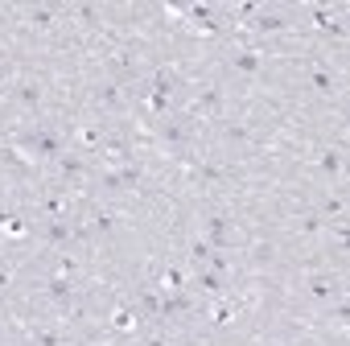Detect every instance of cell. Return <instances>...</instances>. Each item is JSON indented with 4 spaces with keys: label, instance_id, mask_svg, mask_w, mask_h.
<instances>
[{
    "label": "cell",
    "instance_id": "cell-11",
    "mask_svg": "<svg viewBox=\"0 0 350 346\" xmlns=\"http://www.w3.org/2000/svg\"><path fill=\"white\" fill-rule=\"evenodd\" d=\"M247 25H252L256 34H284V29H288V21H284L280 13H268V9H260L256 21H247Z\"/></svg>",
    "mask_w": 350,
    "mask_h": 346
},
{
    "label": "cell",
    "instance_id": "cell-22",
    "mask_svg": "<svg viewBox=\"0 0 350 346\" xmlns=\"http://www.w3.org/2000/svg\"><path fill=\"white\" fill-rule=\"evenodd\" d=\"M136 321H140V313H136L132 305H120V309L111 313V325H116V330H124V334H128V330H136Z\"/></svg>",
    "mask_w": 350,
    "mask_h": 346
},
{
    "label": "cell",
    "instance_id": "cell-34",
    "mask_svg": "<svg viewBox=\"0 0 350 346\" xmlns=\"http://www.w3.org/2000/svg\"><path fill=\"white\" fill-rule=\"evenodd\" d=\"M0 91H5V87H0Z\"/></svg>",
    "mask_w": 350,
    "mask_h": 346
},
{
    "label": "cell",
    "instance_id": "cell-7",
    "mask_svg": "<svg viewBox=\"0 0 350 346\" xmlns=\"http://www.w3.org/2000/svg\"><path fill=\"white\" fill-rule=\"evenodd\" d=\"M13 95H17V103H21L25 111H38V107H42V99H46L42 83H33V79H21V83H13Z\"/></svg>",
    "mask_w": 350,
    "mask_h": 346
},
{
    "label": "cell",
    "instance_id": "cell-33",
    "mask_svg": "<svg viewBox=\"0 0 350 346\" xmlns=\"http://www.w3.org/2000/svg\"><path fill=\"white\" fill-rule=\"evenodd\" d=\"M5 284H9V272H5V268H0V289H5Z\"/></svg>",
    "mask_w": 350,
    "mask_h": 346
},
{
    "label": "cell",
    "instance_id": "cell-23",
    "mask_svg": "<svg viewBox=\"0 0 350 346\" xmlns=\"http://www.w3.org/2000/svg\"><path fill=\"white\" fill-rule=\"evenodd\" d=\"M58 17H62V13H58V9H46V5H42V9H29V21H33L38 29H54Z\"/></svg>",
    "mask_w": 350,
    "mask_h": 346
},
{
    "label": "cell",
    "instance_id": "cell-8",
    "mask_svg": "<svg viewBox=\"0 0 350 346\" xmlns=\"http://www.w3.org/2000/svg\"><path fill=\"white\" fill-rule=\"evenodd\" d=\"M194 289H202V293H211V297H227L231 289H227V276H219V272H211V268H194V280H190Z\"/></svg>",
    "mask_w": 350,
    "mask_h": 346
},
{
    "label": "cell",
    "instance_id": "cell-30",
    "mask_svg": "<svg viewBox=\"0 0 350 346\" xmlns=\"http://www.w3.org/2000/svg\"><path fill=\"white\" fill-rule=\"evenodd\" d=\"M0 152H5V161L13 165V169H29V157L17 148V144H9V148H0Z\"/></svg>",
    "mask_w": 350,
    "mask_h": 346
},
{
    "label": "cell",
    "instance_id": "cell-5",
    "mask_svg": "<svg viewBox=\"0 0 350 346\" xmlns=\"http://www.w3.org/2000/svg\"><path fill=\"white\" fill-rule=\"evenodd\" d=\"M178 17H190V25L194 29H202V34H219V21H215V9L211 5H190V9H173Z\"/></svg>",
    "mask_w": 350,
    "mask_h": 346
},
{
    "label": "cell",
    "instance_id": "cell-16",
    "mask_svg": "<svg viewBox=\"0 0 350 346\" xmlns=\"http://www.w3.org/2000/svg\"><path fill=\"white\" fill-rule=\"evenodd\" d=\"M95 103H99V107H107V111L124 107V91H120V83H103V87L95 91Z\"/></svg>",
    "mask_w": 350,
    "mask_h": 346
},
{
    "label": "cell",
    "instance_id": "cell-3",
    "mask_svg": "<svg viewBox=\"0 0 350 346\" xmlns=\"http://www.w3.org/2000/svg\"><path fill=\"white\" fill-rule=\"evenodd\" d=\"M46 297H50L54 305H70V301L79 297V280H70V276L54 272V276L46 280Z\"/></svg>",
    "mask_w": 350,
    "mask_h": 346
},
{
    "label": "cell",
    "instance_id": "cell-29",
    "mask_svg": "<svg viewBox=\"0 0 350 346\" xmlns=\"http://www.w3.org/2000/svg\"><path fill=\"white\" fill-rule=\"evenodd\" d=\"M194 178H198L202 186H211V182H219V178H223V169H219V165H206V161H202V165L194 169Z\"/></svg>",
    "mask_w": 350,
    "mask_h": 346
},
{
    "label": "cell",
    "instance_id": "cell-9",
    "mask_svg": "<svg viewBox=\"0 0 350 346\" xmlns=\"http://www.w3.org/2000/svg\"><path fill=\"white\" fill-rule=\"evenodd\" d=\"M219 111H223V91H219V87H206V91H198V99H194L190 116H219Z\"/></svg>",
    "mask_w": 350,
    "mask_h": 346
},
{
    "label": "cell",
    "instance_id": "cell-2",
    "mask_svg": "<svg viewBox=\"0 0 350 346\" xmlns=\"http://www.w3.org/2000/svg\"><path fill=\"white\" fill-rule=\"evenodd\" d=\"M173 83H178V79H173V70H157L152 75V91H148V111L152 116H169V99H173Z\"/></svg>",
    "mask_w": 350,
    "mask_h": 346
},
{
    "label": "cell",
    "instance_id": "cell-28",
    "mask_svg": "<svg viewBox=\"0 0 350 346\" xmlns=\"http://www.w3.org/2000/svg\"><path fill=\"white\" fill-rule=\"evenodd\" d=\"M79 144L83 148H103V132L95 124H87V128H79Z\"/></svg>",
    "mask_w": 350,
    "mask_h": 346
},
{
    "label": "cell",
    "instance_id": "cell-14",
    "mask_svg": "<svg viewBox=\"0 0 350 346\" xmlns=\"http://www.w3.org/2000/svg\"><path fill=\"white\" fill-rule=\"evenodd\" d=\"M309 87H313L317 95H338V79H334L325 66H313V70H309Z\"/></svg>",
    "mask_w": 350,
    "mask_h": 346
},
{
    "label": "cell",
    "instance_id": "cell-24",
    "mask_svg": "<svg viewBox=\"0 0 350 346\" xmlns=\"http://www.w3.org/2000/svg\"><path fill=\"white\" fill-rule=\"evenodd\" d=\"M91 231L95 235H111L116 231V215L111 211H91Z\"/></svg>",
    "mask_w": 350,
    "mask_h": 346
},
{
    "label": "cell",
    "instance_id": "cell-1",
    "mask_svg": "<svg viewBox=\"0 0 350 346\" xmlns=\"http://www.w3.org/2000/svg\"><path fill=\"white\" fill-rule=\"evenodd\" d=\"M21 152H33L38 161H62V157H66V140H62L54 128H33V132L21 140Z\"/></svg>",
    "mask_w": 350,
    "mask_h": 346
},
{
    "label": "cell",
    "instance_id": "cell-27",
    "mask_svg": "<svg viewBox=\"0 0 350 346\" xmlns=\"http://www.w3.org/2000/svg\"><path fill=\"white\" fill-rule=\"evenodd\" d=\"M325 227H329V223H325L321 215H301V223H297V231H301V235H321Z\"/></svg>",
    "mask_w": 350,
    "mask_h": 346
},
{
    "label": "cell",
    "instance_id": "cell-31",
    "mask_svg": "<svg viewBox=\"0 0 350 346\" xmlns=\"http://www.w3.org/2000/svg\"><path fill=\"white\" fill-rule=\"evenodd\" d=\"M33 346H62V338L50 330H33Z\"/></svg>",
    "mask_w": 350,
    "mask_h": 346
},
{
    "label": "cell",
    "instance_id": "cell-10",
    "mask_svg": "<svg viewBox=\"0 0 350 346\" xmlns=\"http://www.w3.org/2000/svg\"><path fill=\"white\" fill-rule=\"evenodd\" d=\"M182 313H190V297L186 293H161V317L169 321V317H182Z\"/></svg>",
    "mask_w": 350,
    "mask_h": 346
},
{
    "label": "cell",
    "instance_id": "cell-25",
    "mask_svg": "<svg viewBox=\"0 0 350 346\" xmlns=\"http://www.w3.org/2000/svg\"><path fill=\"white\" fill-rule=\"evenodd\" d=\"M211 256H215V248H211L206 239H194V243H190V264H194V268H206Z\"/></svg>",
    "mask_w": 350,
    "mask_h": 346
},
{
    "label": "cell",
    "instance_id": "cell-21",
    "mask_svg": "<svg viewBox=\"0 0 350 346\" xmlns=\"http://www.w3.org/2000/svg\"><path fill=\"white\" fill-rule=\"evenodd\" d=\"M223 136H227V144H247L252 140V128L243 120H231V124H223Z\"/></svg>",
    "mask_w": 350,
    "mask_h": 346
},
{
    "label": "cell",
    "instance_id": "cell-18",
    "mask_svg": "<svg viewBox=\"0 0 350 346\" xmlns=\"http://www.w3.org/2000/svg\"><path fill=\"white\" fill-rule=\"evenodd\" d=\"M46 239L58 243V248H66L70 243V219H46Z\"/></svg>",
    "mask_w": 350,
    "mask_h": 346
},
{
    "label": "cell",
    "instance_id": "cell-20",
    "mask_svg": "<svg viewBox=\"0 0 350 346\" xmlns=\"http://www.w3.org/2000/svg\"><path fill=\"white\" fill-rule=\"evenodd\" d=\"M58 169H62V178H66V182H83V173H87V165H83L79 152H66V157L58 161Z\"/></svg>",
    "mask_w": 350,
    "mask_h": 346
},
{
    "label": "cell",
    "instance_id": "cell-17",
    "mask_svg": "<svg viewBox=\"0 0 350 346\" xmlns=\"http://www.w3.org/2000/svg\"><path fill=\"white\" fill-rule=\"evenodd\" d=\"M116 178H120V190H136V186L144 182V169H140L136 161H128V165L116 169Z\"/></svg>",
    "mask_w": 350,
    "mask_h": 346
},
{
    "label": "cell",
    "instance_id": "cell-26",
    "mask_svg": "<svg viewBox=\"0 0 350 346\" xmlns=\"http://www.w3.org/2000/svg\"><path fill=\"white\" fill-rule=\"evenodd\" d=\"M161 136H165L169 144H186V124H178V120H165V124H161Z\"/></svg>",
    "mask_w": 350,
    "mask_h": 346
},
{
    "label": "cell",
    "instance_id": "cell-15",
    "mask_svg": "<svg viewBox=\"0 0 350 346\" xmlns=\"http://www.w3.org/2000/svg\"><path fill=\"white\" fill-rule=\"evenodd\" d=\"M305 289H309V297H317V301H334V293H338V284H334V276H309L305 280Z\"/></svg>",
    "mask_w": 350,
    "mask_h": 346
},
{
    "label": "cell",
    "instance_id": "cell-19",
    "mask_svg": "<svg viewBox=\"0 0 350 346\" xmlns=\"http://www.w3.org/2000/svg\"><path fill=\"white\" fill-rule=\"evenodd\" d=\"M235 313H239V301H235V293H227V297L215 305V317H211V321H215V325H231Z\"/></svg>",
    "mask_w": 350,
    "mask_h": 346
},
{
    "label": "cell",
    "instance_id": "cell-4",
    "mask_svg": "<svg viewBox=\"0 0 350 346\" xmlns=\"http://www.w3.org/2000/svg\"><path fill=\"white\" fill-rule=\"evenodd\" d=\"M215 252H223V248H231V219L227 215H211L206 219V235H202Z\"/></svg>",
    "mask_w": 350,
    "mask_h": 346
},
{
    "label": "cell",
    "instance_id": "cell-6",
    "mask_svg": "<svg viewBox=\"0 0 350 346\" xmlns=\"http://www.w3.org/2000/svg\"><path fill=\"white\" fill-rule=\"evenodd\" d=\"M231 70H239V75H260V70H264V54L252 50V46L231 50Z\"/></svg>",
    "mask_w": 350,
    "mask_h": 346
},
{
    "label": "cell",
    "instance_id": "cell-32",
    "mask_svg": "<svg viewBox=\"0 0 350 346\" xmlns=\"http://www.w3.org/2000/svg\"><path fill=\"white\" fill-rule=\"evenodd\" d=\"M58 272H62V276H70V280H79V264H75L70 256H62V260H58Z\"/></svg>",
    "mask_w": 350,
    "mask_h": 346
},
{
    "label": "cell",
    "instance_id": "cell-12",
    "mask_svg": "<svg viewBox=\"0 0 350 346\" xmlns=\"http://www.w3.org/2000/svg\"><path fill=\"white\" fill-rule=\"evenodd\" d=\"M342 165H346L342 148H321V152H317V169L325 173V178H338V173H342Z\"/></svg>",
    "mask_w": 350,
    "mask_h": 346
},
{
    "label": "cell",
    "instance_id": "cell-13",
    "mask_svg": "<svg viewBox=\"0 0 350 346\" xmlns=\"http://www.w3.org/2000/svg\"><path fill=\"white\" fill-rule=\"evenodd\" d=\"M313 25H317L321 34H334V38H346V25H342V17H334L329 9H313Z\"/></svg>",
    "mask_w": 350,
    "mask_h": 346
}]
</instances>
